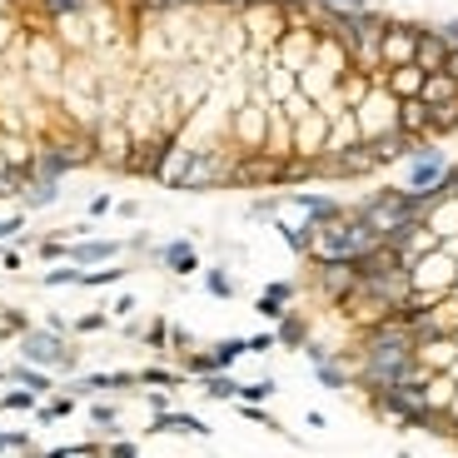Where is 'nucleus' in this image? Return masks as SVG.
I'll use <instances>...</instances> for the list:
<instances>
[{"mask_svg": "<svg viewBox=\"0 0 458 458\" xmlns=\"http://www.w3.org/2000/svg\"><path fill=\"white\" fill-rule=\"evenodd\" d=\"M383 30L334 0H0V200L90 165L165 190L374 175Z\"/></svg>", "mask_w": 458, "mask_h": 458, "instance_id": "1", "label": "nucleus"}]
</instances>
